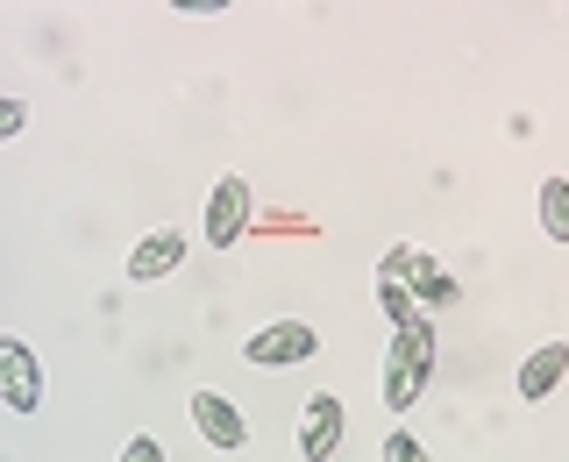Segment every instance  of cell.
I'll list each match as a JSON object with an SVG mask.
<instances>
[{
	"label": "cell",
	"mask_w": 569,
	"mask_h": 462,
	"mask_svg": "<svg viewBox=\"0 0 569 462\" xmlns=\"http://www.w3.org/2000/svg\"><path fill=\"white\" fill-rule=\"evenodd\" d=\"M427 370H435V328H427V313H413L391 328V349H385V405L391 413H406L420 399Z\"/></svg>",
	"instance_id": "cell-1"
},
{
	"label": "cell",
	"mask_w": 569,
	"mask_h": 462,
	"mask_svg": "<svg viewBox=\"0 0 569 462\" xmlns=\"http://www.w3.org/2000/svg\"><path fill=\"white\" fill-rule=\"evenodd\" d=\"M378 278H385V284H399V292L413 299V307H427V313H435V307H456V278L441 271L427 249H413V242L385 249V257H378Z\"/></svg>",
	"instance_id": "cell-2"
},
{
	"label": "cell",
	"mask_w": 569,
	"mask_h": 462,
	"mask_svg": "<svg viewBox=\"0 0 569 462\" xmlns=\"http://www.w3.org/2000/svg\"><path fill=\"white\" fill-rule=\"evenodd\" d=\"M249 221H257V200H249V178L242 171H221L207 192V242L213 249H236L249 235Z\"/></svg>",
	"instance_id": "cell-3"
},
{
	"label": "cell",
	"mask_w": 569,
	"mask_h": 462,
	"mask_svg": "<svg viewBox=\"0 0 569 462\" xmlns=\"http://www.w3.org/2000/svg\"><path fill=\"white\" fill-rule=\"evenodd\" d=\"M307 355H320V334L307 320H271V328H257L242 342V363H257V370H292V363H307Z\"/></svg>",
	"instance_id": "cell-4"
},
{
	"label": "cell",
	"mask_w": 569,
	"mask_h": 462,
	"mask_svg": "<svg viewBox=\"0 0 569 462\" xmlns=\"http://www.w3.org/2000/svg\"><path fill=\"white\" fill-rule=\"evenodd\" d=\"M342 441H349L342 399H335V391H313L307 413H299V455H307V462H335V455H342Z\"/></svg>",
	"instance_id": "cell-5"
},
{
	"label": "cell",
	"mask_w": 569,
	"mask_h": 462,
	"mask_svg": "<svg viewBox=\"0 0 569 462\" xmlns=\"http://www.w3.org/2000/svg\"><path fill=\"white\" fill-rule=\"evenodd\" d=\"M0 405L8 413H36L43 405V370H36V349L22 334H0Z\"/></svg>",
	"instance_id": "cell-6"
},
{
	"label": "cell",
	"mask_w": 569,
	"mask_h": 462,
	"mask_svg": "<svg viewBox=\"0 0 569 462\" xmlns=\"http://www.w3.org/2000/svg\"><path fill=\"white\" fill-rule=\"evenodd\" d=\"M192 426H200V441H207V449H221V455H236L242 441H249V420L236 413L228 391H192Z\"/></svg>",
	"instance_id": "cell-7"
},
{
	"label": "cell",
	"mask_w": 569,
	"mask_h": 462,
	"mask_svg": "<svg viewBox=\"0 0 569 462\" xmlns=\"http://www.w3.org/2000/svg\"><path fill=\"white\" fill-rule=\"evenodd\" d=\"M178 263H186V235H178V228H150V235L129 249L121 271H129V284H157V278H171Z\"/></svg>",
	"instance_id": "cell-8"
},
{
	"label": "cell",
	"mask_w": 569,
	"mask_h": 462,
	"mask_svg": "<svg viewBox=\"0 0 569 462\" xmlns=\"http://www.w3.org/2000/svg\"><path fill=\"white\" fill-rule=\"evenodd\" d=\"M562 378H569V342H533L527 363H520V399H527V405L556 399Z\"/></svg>",
	"instance_id": "cell-9"
},
{
	"label": "cell",
	"mask_w": 569,
	"mask_h": 462,
	"mask_svg": "<svg viewBox=\"0 0 569 462\" xmlns=\"http://www.w3.org/2000/svg\"><path fill=\"white\" fill-rule=\"evenodd\" d=\"M541 235L569 249V178H541Z\"/></svg>",
	"instance_id": "cell-10"
},
{
	"label": "cell",
	"mask_w": 569,
	"mask_h": 462,
	"mask_svg": "<svg viewBox=\"0 0 569 462\" xmlns=\"http://www.w3.org/2000/svg\"><path fill=\"white\" fill-rule=\"evenodd\" d=\"M378 307H385V320H391V328H399V320H413V313H420L413 299H406L399 284H385V278H378Z\"/></svg>",
	"instance_id": "cell-11"
},
{
	"label": "cell",
	"mask_w": 569,
	"mask_h": 462,
	"mask_svg": "<svg viewBox=\"0 0 569 462\" xmlns=\"http://www.w3.org/2000/svg\"><path fill=\"white\" fill-rule=\"evenodd\" d=\"M385 462H427V449L406 434V426H391V434H385Z\"/></svg>",
	"instance_id": "cell-12"
},
{
	"label": "cell",
	"mask_w": 569,
	"mask_h": 462,
	"mask_svg": "<svg viewBox=\"0 0 569 462\" xmlns=\"http://www.w3.org/2000/svg\"><path fill=\"white\" fill-rule=\"evenodd\" d=\"M22 129H29V107L22 100H0V142H14Z\"/></svg>",
	"instance_id": "cell-13"
},
{
	"label": "cell",
	"mask_w": 569,
	"mask_h": 462,
	"mask_svg": "<svg viewBox=\"0 0 569 462\" xmlns=\"http://www.w3.org/2000/svg\"><path fill=\"white\" fill-rule=\"evenodd\" d=\"M121 462H164V449H157V441H150V434H136V441H129V449H121Z\"/></svg>",
	"instance_id": "cell-14"
},
{
	"label": "cell",
	"mask_w": 569,
	"mask_h": 462,
	"mask_svg": "<svg viewBox=\"0 0 569 462\" xmlns=\"http://www.w3.org/2000/svg\"><path fill=\"white\" fill-rule=\"evenodd\" d=\"M164 8H178V14H221V8H236V0H164Z\"/></svg>",
	"instance_id": "cell-15"
}]
</instances>
